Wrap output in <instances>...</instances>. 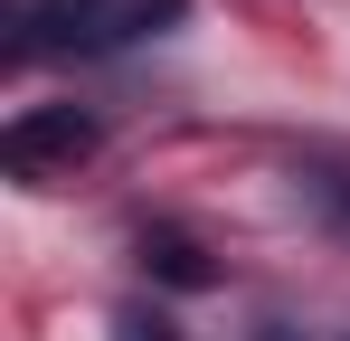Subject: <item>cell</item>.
I'll return each mask as SVG.
<instances>
[{
    "label": "cell",
    "instance_id": "obj_4",
    "mask_svg": "<svg viewBox=\"0 0 350 341\" xmlns=\"http://www.w3.org/2000/svg\"><path fill=\"white\" fill-rule=\"evenodd\" d=\"M114 341H180V332L152 313V303H123V313H114Z\"/></svg>",
    "mask_w": 350,
    "mask_h": 341
},
{
    "label": "cell",
    "instance_id": "obj_1",
    "mask_svg": "<svg viewBox=\"0 0 350 341\" xmlns=\"http://www.w3.org/2000/svg\"><path fill=\"white\" fill-rule=\"evenodd\" d=\"M95 114L85 105H29V114H10L0 123V170L10 180H66L76 162H95Z\"/></svg>",
    "mask_w": 350,
    "mask_h": 341
},
{
    "label": "cell",
    "instance_id": "obj_3",
    "mask_svg": "<svg viewBox=\"0 0 350 341\" xmlns=\"http://www.w3.org/2000/svg\"><path fill=\"white\" fill-rule=\"evenodd\" d=\"M293 199L332 227V237H350V162L341 152H303V162H293Z\"/></svg>",
    "mask_w": 350,
    "mask_h": 341
},
{
    "label": "cell",
    "instance_id": "obj_5",
    "mask_svg": "<svg viewBox=\"0 0 350 341\" xmlns=\"http://www.w3.org/2000/svg\"><path fill=\"white\" fill-rule=\"evenodd\" d=\"M256 341H293V323H265V332H256Z\"/></svg>",
    "mask_w": 350,
    "mask_h": 341
},
{
    "label": "cell",
    "instance_id": "obj_2",
    "mask_svg": "<svg viewBox=\"0 0 350 341\" xmlns=\"http://www.w3.org/2000/svg\"><path fill=\"white\" fill-rule=\"evenodd\" d=\"M142 266H152V275L171 284V294H208V284H218L208 247H199L189 227H171V218H152V227H142Z\"/></svg>",
    "mask_w": 350,
    "mask_h": 341
}]
</instances>
